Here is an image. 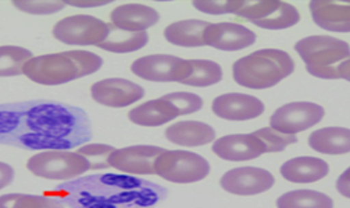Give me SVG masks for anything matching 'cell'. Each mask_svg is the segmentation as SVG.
<instances>
[{
    "label": "cell",
    "instance_id": "obj_6",
    "mask_svg": "<svg viewBox=\"0 0 350 208\" xmlns=\"http://www.w3.org/2000/svg\"><path fill=\"white\" fill-rule=\"evenodd\" d=\"M155 174L171 183L190 184L206 179L211 165L204 157L187 151H165L155 159Z\"/></svg>",
    "mask_w": 350,
    "mask_h": 208
},
{
    "label": "cell",
    "instance_id": "obj_24",
    "mask_svg": "<svg viewBox=\"0 0 350 208\" xmlns=\"http://www.w3.org/2000/svg\"><path fill=\"white\" fill-rule=\"evenodd\" d=\"M208 26L209 22L202 20H185L171 23L165 27V40L185 48L204 47V31Z\"/></svg>",
    "mask_w": 350,
    "mask_h": 208
},
{
    "label": "cell",
    "instance_id": "obj_36",
    "mask_svg": "<svg viewBox=\"0 0 350 208\" xmlns=\"http://www.w3.org/2000/svg\"><path fill=\"white\" fill-rule=\"evenodd\" d=\"M336 189L342 197L350 199V167L340 175L336 181Z\"/></svg>",
    "mask_w": 350,
    "mask_h": 208
},
{
    "label": "cell",
    "instance_id": "obj_3",
    "mask_svg": "<svg viewBox=\"0 0 350 208\" xmlns=\"http://www.w3.org/2000/svg\"><path fill=\"white\" fill-rule=\"evenodd\" d=\"M103 58L88 51H70L33 57L26 63L23 75L40 85H62L98 73Z\"/></svg>",
    "mask_w": 350,
    "mask_h": 208
},
{
    "label": "cell",
    "instance_id": "obj_26",
    "mask_svg": "<svg viewBox=\"0 0 350 208\" xmlns=\"http://www.w3.org/2000/svg\"><path fill=\"white\" fill-rule=\"evenodd\" d=\"M278 208H334V200L329 196L316 190H291L278 198Z\"/></svg>",
    "mask_w": 350,
    "mask_h": 208
},
{
    "label": "cell",
    "instance_id": "obj_20",
    "mask_svg": "<svg viewBox=\"0 0 350 208\" xmlns=\"http://www.w3.org/2000/svg\"><path fill=\"white\" fill-rule=\"evenodd\" d=\"M329 171V164L326 161L309 156L288 159L280 168V172L285 180L303 184L319 181L327 177Z\"/></svg>",
    "mask_w": 350,
    "mask_h": 208
},
{
    "label": "cell",
    "instance_id": "obj_25",
    "mask_svg": "<svg viewBox=\"0 0 350 208\" xmlns=\"http://www.w3.org/2000/svg\"><path fill=\"white\" fill-rule=\"evenodd\" d=\"M109 32L107 39L98 48L112 53H131L143 49L149 42L146 32L124 31L116 27L113 23H108Z\"/></svg>",
    "mask_w": 350,
    "mask_h": 208
},
{
    "label": "cell",
    "instance_id": "obj_32",
    "mask_svg": "<svg viewBox=\"0 0 350 208\" xmlns=\"http://www.w3.org/2000/svg\"><path fill=\"white\" fill-rule=\"evenodd\" d=\"M116 151V148L107 144H86L79 148L77 153L85 157L93 170L99 168H108L109 166V157Z\"/></svg>",
    "mask_w": 350,
    "mask_h": 208
},
{
    "label": "cell",
    "instance_id": "obj_34",
    "mask_svg": "<svg viewBox=\"0 0 350 208\" xmlns=\"http://www.w3.org/2000/svg\"><path fill=\"white\" fill-rule=\"evenodd\" d=\"M244 1L240 0H227V1H209V0H196L193 5L198 11L203 12L206 14L218 16V14H227L232 13L237 14L239 10L243 7Z\"/></svg>",
    "mask_w": 350,
    "mask_h": 208
},
{
    "label": "cell",
    "instance_id": "obj_12",
    "mask_svg": "<svg viewBox=\"0 0 350 208\" xmlns=\"http://www.w3.org/2000/svg\"><path fill=\"white\" fill-rule=\"evenodd\" d=\"M275 185L273 175L260 167H237L227 171L221 179V187L231 194L256 196Z\"/></svg>",
    "mask_w": 350,
    "mask_h": 208
},
{
    "label": "cell",
    "instance_id": "obj_4",
    "mask_svg": "<svg viewBox=\"0 0 350 208\" xmlns=\"http://www.w3.org/2000/svg\"><path fill=\"white\" fill-rule=\"evenodd\" d=\"M295 70L290 54L280 49H260L237 60L232 66L234 80L247 89H268Z\"/></svg>",
    "mask_w": 350,
    "mask_h": 208
},
{
    "label": "cell",
    "instance_id": "obj_28",
    "mask_svg": "<svg viewBox=\"0 0 350 208\" xmlns=\"http://www.w3.org/2000/svg\"><path fill=\"white\" fill-rule=\"evenodd\" d=\"M33 58L32 52L22 47H0V77H12L23 73L26 63Z\"/></svg>",
    "mask_w": 350,
    "mask_h": 208
},
{
    "label": "cell",
    "instance_id": "obj_9",
    "mask_svg": "<svg viewBox=\"0 0 350 208\" xmlns=\"http://www.w3.org/2000/svg\"><path fill=\"white\" fill-rule=\"evenodd\" d=\"M108 32V23L93 16L77 14L57 22L53 29V36L68 45L98 47L107 39Z\"/></svg>",
    "mask_w": 350,
    "mask_h": 208
},
{
    "label": "cell",
    "instance_id": "obj_2",
    "mask_svg": "<svg viewBox=\"0 0 350 208\" xmlns=\"http://www.w3.org/2000/svg\"><path fill=\"white\" fill-rule=\"evenodd\" d=\"M62 187L75 208H146L161 198V187L117 175L88 177Z\"/></svg>",
    "mask_w": 350,
    "mask_h": 208
},
{
    "label": "cell",
    "instance_id": "obj_8",
    "mask_svg": "<svg viewBox=\"0 0 350 208\" xmlns=\"http://www.w3.org/2000/svg\"><path fill=\"white\" fill-rule=\"evenodd\" d=\"M237 16L267 30H284L300 21V14L294 5L271 0L244 1Z\"/></svg>",
    "mask_w": 350,
    "mask_h": 208
},
{
    "label": "cell",
    "instance_id": "obj_11",
    "mask_svg": "<svg viewBox=\"0 0 350 208\" xmlns=\"http://www.w3.org/2000/svg\"><path fill=\"white\" fill-rule=\"evenodd\" d=\"M325 116L322 105L310 102H294L278 108L269 118V126L282 134L295 135L317 125Z\"/></svg>",
    "mask_w": 350,
    "mask_h": 208
},
{
    "label": "cell",
    "instance_id": "obj_15",
    "mask_svg": "<svg viewBox=\"0 0 350 208\" xmlns=\"http://www.w3.org/2000/svg\"><path fill=\"white\" fill-rule=\"evenodd\" d=\"M257 40L256 34L235 22L209 23L204 31V42L224 52H237L249 48Z\"/></svg>",
    "mask_w": 350,
    "mask_h": 208
},
{
    "label": "cell",
    "instance_id": "obj_33",
    "mask_svg": "<svg viewBox=\"0 0 350 208\" xmlns=\"http://www.w3.org/2000/svg\"><path fill=\"white\" fill-rule=\"evenodd\" d=\"M13 5L20 11L35 14V16H46L62 11L66 7L63 1H31V0H14Z\"/></svg>",
    "mask_w": 350,
    "mask_h": 208
},
{
    "label": "cell",
    "instance_id": "obj_27",
    "mask_svg": "<svg viewBox=\"0 0 350 208\" xmlns=\"http://www.w3.org/2000/svg\"><path fill=\"white\" fill-rule=\"evenodd\" d=\"M191 73L181 83L196 88H206L219 83L224 79L222 67L208 60H190Z\"/></svg>",
    "mask_w": 350,
    "mask_h": 208
},
{
    "label": "cell",
    "instance_id": "obj_21",
    "mask_svg": "<svg viewBox=\"0 0 350 208\" xmlns=\"http://www.w3.org/2000/svg\"><path fill=\"white\" fill-rule=\"evenodd\" d=\"M165 138L177 146H200L213 142L216 139V131L204 122L180 121L167 127Z\"/></svg>",
    "mask_w": 350,
    "mask_h": 208
},
{
    "label": "cell",
    "instance_id": "obj_19",
    "mask_svg": "<svg viewBox=\"0 0 350 208\" xmlns=\"http://www.w3.org/2000/svg\"><path fill=\"white\" fill-rule=\"evenodd\" d=\"M159 13L144 4H124L111 13L116 27L130 32H144L159 21Z\"/></svg>",
    "mask_w": 350,
    "mask_h": 208
},
{
    "label": "cell",
    "instance_id": "obj_10",
    "mask_svg": "<svg viewBox=\"0 0 350 208\" xmlns=\"http://www.w3.org/2000/svg\"><path fill=\"white\" fill-rule=\"evenodd\" d=\"M131 71L140 79L154 83H183L191 73L190 60L168 54H153L136 60Z\"/></svg>",
    "mask_w": 350,
    "mask_h": 208
},
{
    "label": "cell",
    "instance_id": "obj_7",
    "mask_svg": "<svg viewBox=\"0 0 350 208\" xmlns=\"http://www.w3.org/2000/svg\"><path fill=\"white\" fill-rule=\"evenodd\" d=\"M27 168L36 177L49 180H71L88 172L90 162L77 152L45 151L32 156Z\"/></svg>",
    "mask_w": 350,
    "mask_h": 208
},
{
    "label": "cell",
    "instance_id": "obj_31",
    "mask_svg": "<svg viewBox=\"0 0 350 208\" xmlns=\"http://www.w3.org/2000/svg\"><path fill=\"white\" fill-rule=\"evenodd\" d=\"M162 98L172 104L180 116L196 114L203 108V104H204L203 99L199 95L187 93V92L167 94Z\"/></svg>",
    "mask_w": 350,
    "mask_h": 208
},
{
    "label": "cell",
    "instance_id": "obj_30",
    "mask_svg": "<svg viewBox=\"0 0 350 208\" xmlns=\"http://www.w3.org/2000/svg\"><path fill=\"white\" fill-rule=\"evenodd\" d=\"M253 134L258 136L263 142L267 153L282 152L286 146L298 142L297 136L290 135V134H282V133H280L278 130L272 129L271 126L257 130Z\"/></svg>",
    "mask_w": 350,
    "mask_h": 208
},
{
    "label": "cell",
    "instance_id": "obj_35",
    "mask_svg": "<svg viewBox=\"0 0 350 208\" xmlns=\"http://www.w3.org/2000/svg\"><path fill=\"white\" fill-rule=\"evenodd\" d=\"M66 5H72L77 8H95V7H103L109 3H113L111 0H64Z\"/></svg>",
    "mask_w": 350,
    "mask_h": 208
},
{
    "label": "cell",
    "instance_id": "obj_29",
    "mask_svg": "<svg viewBox=\"0 0 350 208\" xmlns=\"http://www.w3.org/2000/svg\"><path fill=\"white\" fill-rule=\"evenodd\" d=\"M0 208H64L53 198L11 193L0 197Z\"/></svg>",
    "mask_w": 350,
    "mask_h": 208
},
{
    "label": "cell",
    "instance_id": "obj_16",
    "mask_svg": "<svg viewBox=\"0 0 350 208\" xmlns=\"http://www.w3.org/2000/svg\"><path fill=\"white\" fill-rule=\"evenodd\" d=\"M212 111L224 120L247 121L262 115L265 112V104L249 94H224L213 101Z\"/></svg>",
    "mask_w": 350,
    "mask_h": 208
},
{
    "label": "cell",
    "instance_id": "obj_37",
    "mask_svg": "<svg viewBox=\"0 0 350 208\" xmlns=\"http://www.w3.org/2000/svg\"><path fill=\"white\" fill-rule=\"evenodd\" d=\"M14 179V170L11 165L0 162V190L3 187H8Z\"/></svg>",
    "mask_w": 350,
    "mask_h": 208
},
{
    "label": "cell",
    "instance_id": "obj_23",
    "mask_svg": "<svg viewBox=\"0 0 350 208\" xmlns=\"http://www.w3.org/2000/svg\"><path fill=\"white\" fill-rule=\"evenodd\" d=\"M313 151L322 155L339 156L350 153V129L325 127L313 131L308 138Z\"/></svg>",
    "mask_w": 350,
    "mask_h": 208
},
{
    "label": "cell",
    "instance_id": "obj_5",
    "mask_svg": "<svg viewBox=\"0 0 350 208\" xmlns=\"http://www.w3.org/2000/svg\"><path fill=\"white\" fill-rule=\"evenodd\" d=\"M295 51L312 76L338 80L340 66L350 60L349 44L329 35L307 36L295 44Z\"/></svg>",
    "mask_w": 350,
    "mask_h": 208
},
{
    "label": "cell",
    "instance_id": "obj_14",
    "mask_svg": "<svg viewBox=\"0 0 350 208\" xmlns=\"http://www.w3.org/2000/svg\"><path fill=\"white\" fill-rule=\"evenodd\" d=\"M143 86L126 79H105L92 86L94 101L112 108H124L144 98Z\"/></svg>",
    "mask_w": 350,
    "mask_h": 208
},
{
    "label": "cell",
    "instance_id": "obj_17",
    "mask_svg": "<svg viewBox=\"0 0 350 208\" xmlns=\"http://www.w3.org/2000/svg\"><path fill=\"white\" fill-rule=\"evenodd\" d=\"M212 151L225 161H250L266 152L263 142L254 134L226 135L215 142Z\"/></svg>",
    "mask_w": 350,
    "mask_h": 208
},
{
    "label": "cell",
    "instance_id": "obj_22",
    "mask_svg": "<svg viewBox=\"0 0 350 208\" xmlns=\"http://www.w3.org/2000/svg\"><path fill=\"white\" fill-rule=\"evenodd\" d=\"M178 116L180 115L177 109L172 104L165 101L163 98H159V99L145 102L142 105L131 109L129 114V118L136 125L157 127V126L168 124Z\"/></svg>",
    "mask_w": 350,
    "mask_h": 208
},
{
    "label": "cell",
    "instance_id": "obj_18",
    "mask_svg": "<svg viewBox=\"0 0 350 208\" xmlns=\"http://www.w3.org/2000/svg\"><path fill=\"white\" fill-rule=\"evenodd\" d=\"M309 11L314 23L331 32H350V0H312Z\"/></svg>",
    "mask_w": 350,
    "mask_h": 208
},
{
    "label": "cell",
    "instance_id": "obj_13",
    "mask_svg": "<svg viewBox=\"0 0 350 208\" xmlns=\"http://www.w3.org/2000/svg\"><path fill=\"white\" fill-rule=\"evenodd\" d=\"M165 151L155 146H133L116 149L109 157V166L126 174L154 175L155 159Z\"/></svg>",
    "mask_w": 350,
    "mask_h": 208
},
{
    "label": "cell",
    "instance_id": "obj_38",
    "mask_svg": "<svg viewBox=\"0 0 350 208\" xmlns=\"http://www.w3.org/2000/svg\"><path fill=\"white\" fill-rule=\"evenodd\" d=\"M339 73L341 79L350 81V60L345 61V62L340 66Z\"/></svg>",
    "mask_w": 350,
    "mask_h": 208
},
{
    "label": "cell",
    "instance_id": "obj_1",
    "mask_svg": "<svg viewBox=\"0 0 350 208\" xmlns=\"http://www.w3.org/2000/svg\"><path fill=\"white\" fill-rule=\"evenodd\" d=\"M90 138V121L77 107L42 101L0 105V144L66 151Z\"/></svg>",
    "mask_w": 350,
    "mask_h": 208
}]
</instances>
